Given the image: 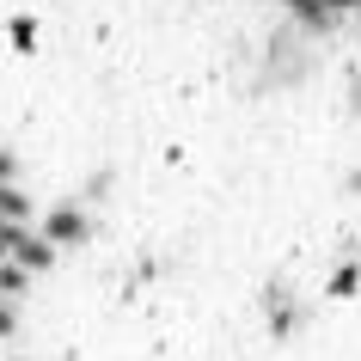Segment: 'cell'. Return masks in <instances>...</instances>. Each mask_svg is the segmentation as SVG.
<instances>
[{
    "instance_id": "obj_4",
    "label": "cell",
    "mask_w": 361,
    "mask_h": 361,
    "mask_svg": "<svg viewBox=\"0 0 361 361\" xmlns=\"http://www.w3.org/2000/svg\"><path fill=\"white\" fill-rule=\"evenodd\" d=\"M13 331V300H0V337Z\"/></svg>"
},
{
    "instance_id": "obj_5",
    "label": "cell",
    "mask_w": 361,
    "mask_h": 361,
    "mask_svg": "<svg viewBox=\"0 0 361 361\" xmlns=\"http://www.w3.org/2000/svg\"><path fill=\"white\" fill-rule=\"evenodd\" d=\"M13 171H19V166H13V153H0V184H6Z\"/></svg>"
},
{
    "instance_id": "obj_3",
    "label": "cell",
    "mask_w": 361,
    "mask_h": 361,
    "mask_svg": "<svg viewBox=\"0 0 361 361\" xmlns=\"http://www.w3.org/2000/svg\"><path fill=\"white\" fill-rule=\"evenodd\" d=\"M25 288H31V276H25V269L6 257V264H0V300H19Z\"/></svg>"
},
{
    "instance_id": "obj_6",
    "label": "cell",
    "mask_w": 361,
    "mask_h": 361,
    "mask_svg": "<svg viewBox=\"0 0 361 361\" xmlns=\"http://www.w3.org/2000/svg\"><path fill=\"white\" fill-rule=\"evenodd\" d=\"M324 6H355V0H324Z\"/></svg>"
},
{
    "instance_id": "obj_2",
    "label": "cell",
    "mask_w": 361,
    "mask_h": 361,
    "mask_svg": "<svg viewBox=\"0 0 361 361\" xmlns=\"http://www.w3.org/2000/svg\"><path fill=\"white\" fill-rule=\"evenodd\" d=\"M43 239H49V245H74V239H86V221H80L74 209H56L49 227H43Z\"/></svg>"
},
{
    "instance_id": "obj_1",
    "label": "cell",
    "mask_w": 361,
    "mask_h": 361,
    "mask_svg": "<svg viewBox=\"0 0 361 361\" xmlns=\"http://www.w3.org/2000/svg\"><path fill=\"white\" fill-rule=\"evenodd\" d=\"M6 257H13V264H19L25 276H37V269H49V264H56V245H49L43 233L19 227V233H13V251H6Z\"/></svg>"
}]
</instances>
